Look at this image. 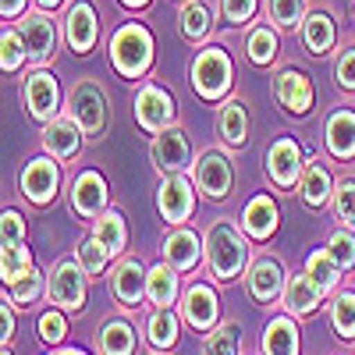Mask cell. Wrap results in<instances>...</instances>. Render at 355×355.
Wrapping results in <instances>:
<instances>
[{"instance_id":"6da1fadb","label":"cell","mask_w":355,"mask_h":355,"mask_svg":"<svg viewBox=\"0 0 355 355\" xmlns=\"http://www.w3.org/2000/svg\"><path fill=\"white\" fill-rule=\"evenodd\" d=\"M110 64L121 78H142L153 68V36L139 21H125L110 36Z\"/></svg>"},{"instance_id":"7a4b0ae2","label":"cell","mask_w":355,"mask_h":355,"mask_svg":"<svg viewBox=\"0 0 355 355\" xmlns=\"http://www.w3.org/2000/svg\"><path fill=\"white\" fill-rule=\"evenodd\" d=\"M202 256H206V266H210V274H214L217 281H231V277L242 274L249 249H245L242 234L234 231L227 220H220V224H214L210 231H206Z\"/></svg>"},{"instance_id":"3957f363","label":"cell","mask_w":355,"mask_h":355,"mask_svg":"<svg viewBox=\"0 0 355 355\" xmlns=\"http://www.w3.org/2000/svg\"><path fill=\"white\" fill-rule=\"evenodd\" d=\"M64 114L85 132V139H103L107 125H110V100L96 82H75L68 89V100H64Z\"/></svg>"},{"instance_id":"277c9868","label":"cell","mask_w":355,"mask_h":355,"mask_svg":"<svg viewBox=\"0 0 355 355\" xmlns=\"http://www.w3.org/2000/svg\"><path fill=\"white\" fill-rule=\"evenodd\" d=\"M192 85L202 100H224L234 85V64L224 46H202L192 61Z\"/></svg>"},{"instance_id":"5b68a950","label":"cell","mask_w":355,"mask_h":355,"mask_svg":"<svg viewBox=\"0 0 355 355\" xmlns=\"http://www.w3.org/2000/svg\"><path fill=\"white\" fill-rule=\"evenodd\" d=\"M18 36L25 43V53H28V64L40 68V64H50L53 57H57V43H61V28H57L53 15L50 11H25L18 21Z\"/></svg>"},{"instance_id":"8992f818","label":"cell","mask_w":355,"mask_h":355,"mask_svg":"<svg viewBox=\"0 0 355 355\" xmlns=\"http://www.w3.org/2000/svg\"><path fill=\"white\" fill-rule=\"evenodd\" d=\"M21 100H25L28 117H33V121H40V125L53 121V117L64 110L61 85H57V75H53L46 64H40V68H33V71L25 75V82H21Z\"/></svg>"},{"instance_id":"52a82bcc","label":"cell","mask_w":355,"mask_h":355,"mask_svg":"<svg viewBox=\"0 0 355 355\" xmlns=\"http://www.w3.org/2000/svg\"><path fill=\"white\" fill-rule=\"evenodd\" d=\"M135 121H139L142 132H150V135H157V132H164V128H171L178 121V110H174V100H171L167 89H160L153 82L139 85V93H135Z\"/></svg>"},{"instance_id":"ba28073f","label":"cell","mask_w":355,"mask_h":355,"mask_svg":"<svg viewBox=\"0 0 355 355\" xmlns=\"http://www.w3.org/2000/svg\"><path fill=\"white\" fill-rule=\"evenodd\" d=\"M18 185H21V196L28 202L50 206L57 199V192H61V160H53V157H33V160L25 164Z\"/></svg>"},{"instance_id":"9c48e42d","label":"cell","mask_w":355,"mask_h":355,"mask_svg":"<svg viewBox=\"0 0 355 355\" xmlns=\"http://www.w3.org/2000/svg\"><path fill=\"white\" fill-rule=\"evenodd\" d=\"M85 281H89V274L82 270L78 259H61V263L50 270V281H46L50 302L61 306V309H68V313L82 309V306H85Z\"/></svg>"},{"instance_id":"30bf717a","label":"cell","mask_w":355,"mask_h":355,"mask_svg":"<svg viewBox=\"0 0 355 355\" xmlns=\"http://www.w3.org/2000/svg\"><path fill=\"white\" fill-rule=\"evenodd\" d=\"M150 160H153V167H157L160 174H185V171L192 167L189 135L178 128V125L157 132L153 142H150Z\"/></svg>"},{"instance_id":"8fae6325","label":"cell","mask_w":355,"mask_h":355,"mask_svg":"<svg viewBox=\"0 0 355 355\" xmlns=\"http://www.w3.org/2000/svg\"><path fill=\"white\" fill-rule=\"evenodd\" d=\"M196 189L210 199H227L234 189V164L224 150H206L196 160Z\"/></svg>"},{"instance_id":"7c38bea8","label":"cell","mask_w":355,"mask_h":355,"mask_svg":"<svg viewBox=\"0 0 355 355\" xmlns=\"http://www.w3.org/2000/svg\"><path fill=\"white\" fill-rule=\"evenodd\" d=\"M157 210L167 224H185L196 210V192L185 174H160L157 185Z\"/></svg>"},{"instance_id":"4fadbf2b","label":"cell","mask_w":355,"mask_h":355,"mask_svg":"<svg viewBox=\"0 0 355 355\" xmlns=\"http://www.w3.org/2000/svg\"><path fill=\"white\" fill-rule=\"evenodd\" d=\"M61 25H64L68 46H71L78 57L93 53V46H96V40H100V15H96V8H93V0H75V4H68Z\"/></svg>"},{"instance_id":"5bb4252c","label":"cell","mask_w":355,"mask_h":355,"mask_svg":"<svg viewBox=\"0 0 355 355\" xmlns=\"http://www.w3.org/2000/svg\"><path fill=\"white\" fill-rule=\"evenodd\" d=\"M302 150L299 142L281 135L270 150H266V174H270V182L281 189V192H291L299 189V178H302Z\"/></svg>"},{"instance_id":"9a60e30c","label":"cell","mask_w":355,"mask_h":355,"mask_svg":"<svg viewBox=\"0 0 355 355\" xmlns=\"http://www.w3.org/2000/svg\"><path fill=\"white\" fill-rule=\"evenodd\" d=\"M71 210L85 220H96L103 210H107V202H110V189H107V178L100 171H78L75 174V182H71Z\"/></svg>"},{"instance_id":"2e32d148","label":"cell","mask_w":355,"mask_h":355,"mask_svg":"<svg viewBox=\"0 0 355 355\" xmlns=\"http://www.w3.org/2000/svg\"><path fill=\"white\" fill-rule=\"evenodd\" d=\"M40 142H43L46 157H53V160H61V164H64V160H75V157L85 150V132L71 121L68 114H57L53 121L43 125Z\"/></svg>"},{"instance_id":"e0dca14e","label":"cell","mask_w":355,"mask_h":355,"mask_svg":"<svg viewBox=\"0 0 355 355\" xmlns=\"http://www.w3.org/2000/svg\"><path fill=\"white\" fill-rule=\"evenodd\" d=\"M323 146L341 164L355 160V110L352 107H334L327 114V121H323Z\"/></svg>"},{"instance_id":"ac0fdd59","label":"cell","mask_w":355,"mask_h":355,"mask_svg":"<svg viewBox=\"0 0 355 355\" xmlns=\"http://www.w3.org/2000/svg\"><path fill=\"white\" fill-rule=\"evenodd\" d=\"M274 100L288 114H309L313 110V82L299 68H284L274 75Z\"/></svg>"},{"instance_id":"d6986e66","label":"cell","mask_w":355,"mask_h":355,"mask_svg":"<svg viewBox=\"0 0 355 355\" xmlns=\"http://www.w3.org/2000/svg\"><path fill=\"white\" fill-rule=\"evenodd\" d=\"M245 281H249V295H252L256 302H274L277 295L284 291V284H288V274H284V266L277 259L263 256V259H252L249 263Z\"/></svg>"},{"instance_id":"ffe728a7","label":"cell","mask_w":355,"mask_h":355,"mask_svg":"<svg viewBox=\"0 0 355 355\" xmlns=\"http://www.w3.org/2000/svg\"><path fill=\"white\" fill-rule=\"evenodd\" d=\"M217 295H214V288L210 284H192L185 295H182V316H185V323L189 327H196V331H210L214 323H217Z\"/></svg>"},{"instance_id":"44dd1931","label":"cell","mask_w":355,"mask_h":355,"mask_svg":"<svg viewBox=\"0 0 355 355\" xmlns=\"http://www.w3.org/2000/svg\"><path fill=\"white\" fill-rule=\"evenodd\" d=\"M217 135L227 150H242L249 142V110L239 96H227L217 110Z\"/></svg>"},{"instance_id":"7402d4cb","label":"cell","mask_w":355,"mask_h":355,"mask_svg":"<svg viewBox=\"0 0 355 355\" xmlns=\"http://www.w3.org/2000/svg\"><path fill=\"white\" fill-rule=\"evenodd\" d=\"M277 224H281V214H277V202H274L270 196H252V199L245 202V210H242V227H245L249 239L266 242V239H270V234L277 231Z\"/></svg>"},{"instance_id":"603a6c76","label":"cell","mask_w":355,"mask_h":355,"mask_svg":"<svg viewBox=\"0 0 355 355\" xmlns=\"http://www.w3.org/2000/svg\"><path fill=\"white\" fill-rule=\"evenodd\" d=\"M110 284H114L117 302H121L125 309H139V302L146 299V270L135 259L117 263L114 274H110Z\"/></svg>"},{"instance_id":"cb8c5ba5","label":"cell","mask_w":355,"mask_h":355,"mask_svg":"<svg viewBox=\"0 0 355 355\" xmlns=\"http://www.w3.org/2000/svg\"><path fill=\"white\" fill-rule=\"evenodd\" d=\"M164 259L174 270H196L202 259V242L196 239V231H171L164 239Z\"/></svg>"},{"instance_id":"d4e9b609","label":"cell","mask_w":355,"mask_h":355,"mask_svg":"<svg viewBox=\"0 0 355 355\" xmlns=\"http://www.w3.org/2000/svg\"><path fill=\"white\" fill-rule=\"evenodd\" d=\"M299 40H302V46L309 53L323 57V53L334 46V40H338V21L327 11H313V15H306V21L299 28Z\"/></svg>"},{"instance_id":"484cf974","label":"cell","mask_w":355,"mask_h":355,"mask_svg":"<svg viewBox=\"0 0 355 355\" xmlns=\"http://www.w3.org/2000/svg\"><path fill=\"white\" fill-rule=\"evenodd\" d=\"M277 53H281V40H277V28L270 21H256L249 25V33H245V57L252 64L266 68V64H274L277 61Z\"/></svg>"},{"instance_id":"4316f807","label":"cell","mask_w":355,"mask_h":355,"mask_svg":"<svg viewBox=\"0 0 355 355\" xmlns=\"http://www.w3.org/2000/svg\"><path fill=\"white\" fill-rule=\"evenodd\" d=\"M299 196H302L306 206H313V210L327 206V199L334 196V178H331V171L323 167V164H316V160H309V164L302 167V178H299Z\"/></svg>"},{"instance_id":"83f0119b","label":"cell","mask_w":355,"mask_h":355,"mask_svg":"<svg viewBox=\"0 0 355 355\" xmlns=\"http://www.w3.org/2000/svg\"><path fill=\"white\" fill-rule=\"evenodd\" d=\"M320 299H323V291L316 288V281H313L309 274H295V277H288V284H284V306H288L295 316H309V313H316Z\"/></svg>"},{"instance_id":"f1b7e54d","label":"cell","mask_w":355,"mask_h":355,"mask_svg":"<svg viewBox=\"0 0 355 355\" xmlns=\"http://www.w3.org/2000/svg\"><path fill=\"white\" fill-rule=\"evenodd\" d=\"M178 28L189 43H202L214 28V15H210V4L206 0H185L182 11H178Z\"/></svg>"},{"instance_id":"f546056e","label":"cell","mask_w":355,"mask_h":355,"mask_svg":"<svg viewBox=\"0 0 355 355\" xmlns=\"http://www.w3.org/2000/svg\"><path fill=\"white\" fill-rule=\"evenodd\" d=\"M93 239H96L110 256H121L125 245H128V224H125V217L107 206V210L96 217V224H93Z\"/></svg>"},{"instance_id":"4dcf8cb0","label":"cell","mask_w":355,"mask_h":355,"mask_svg":"<svg viewBox=\"0 0 355 355\" xmlns=\"http://www.w3.org/2000/svg\"><path fill=\"white\" fill-rule=\"evenodd\" d=\"M263 355H299V327H295L288 316H277V320L266 323Z\"/></svg>"},{"instance_id":"1f68e13d","label":"cell","mask_w":355,"mask_h":355,"mask_svg":"<svg viewBox=\"0 0 355 355\" xmlns=\"http://www.w3.org/2000/svg\"><path fill=\"white\" fill-rule=\"evenodd\" d=\"M100 355H132L135 352V331L125 320H103L96 334Z\"/></svg>"},{"instance_id":"d6a6232c","label":"cell","mask_w":355,"mask_h":355,"mask_svg":"<svg viewBox=\"0 0 355 355\" xmlns=\"http://www.w3.org/2000/svg\"><path fill=\"white\" fill-rule=\"evenodd\" d=\"M146 299H150L157 309H171L178 299V277H174V266L157 263L150 274H146Z\"/></svg>"},{"instance_id":"836d02e7","label":"cell","mask_w":355,"mask_h":355,"mask_svg":"<svg viewBox=\"0 0 355 355\" xmlns=\"http://www.w3.org/2000/svg\"><path fill=\"white\" fill-rule=\"evenodd\" d=\"M33 252H28L25 242H11V245H0V281L8 288L18 284L28 270H33Z\"/></svg>"},{"instance_id":"e575fe53","label":"cell","mask_w":355,"mask_h":355,"mask_svg":"<svg viewBox=\"0 0 355 355\" xmlns=\"http://www.w3.org/2000/svg\"><path fill=\"white\" fill-rule=\"evenodd\" d=\"M239 348H242V327L234 320L210 327V334L202 338V355H239Z\"/></svg>"},{"instance_id":"d590c367","label":"cell","mask_w":355,"mask_h":355,"mask_svg":"<svg viewBox=\"0 0 355 355\" xmlns=\"http://www.w3.org/2000/svg\"><path fill=\"white\" fill-rule=\"evenodd\" d=\"M306 274L316 281V288H320L323 295H331V291L338 288V281H341V266L334 263L331 249H316V252L306 259Z\"/></svg>"},{"instance_id":"8d00e7d4","label":"cell","mask_w":355,"mask_h":355,"mask_svg":"<svg viewBox=\"0 0 355 355\" xmlns=\"http://www.w3.org/2000/svg\"><path fill=\"white\" fill-rule=\"evenodd\" d=\"M266 21H270L277 33H288L302 21V11H306V0H266Z\"/></svg>"},{"instance_id":"74e56055","label":"cell","mask_w":355,"mask_h":355,"mask_svg":"<svg viewBox=\"0 0 355 355\" xmlns=\"http://www.w3.org/2000/svg\"><path fill=\"white\" fill-rule=\"evenodd\" d=\"M28 61L25 43L18 36V28H0V71H21V64Z\"/></svg>"},{"instance_id":"f35d334b","label":"cell","mask_w":355,"mask_h":355,"mask_svg":"<svg viewBox=\"0 0 355 355\" xmlns=\"http://www.w3.org/2000/svg\"><path fill=\"white\" fill-rule=\"evenodd\" d=\"M331 327L338 331L341 341L355 338V295L352 291H341L334 299V306H331Z\"/></svg>"},{"instance_id":"ab89813d","label":"cell","mask_w":355,"mask_h":355,"mask_svg":"<svg viewBox=\"0 0 355 355\" xmlns=\"http://www.w3.org/2000/svg\"><path fill=\"white\" fill-rule=\"evenodd\" d=\"M146 331H150L153 348H174V341H178V316L171 309H157L150 316V323H146Z\"/></svg>"},{"instance_id":"60d3db41","label":"cell","mask_w":355,"mask_h":355,"mask_svg":"<svg viewBox=\"0 0 355 355\" xmlns=\"http://www.w3.org/2000/svg\"><path fill=\"white\" fill-rule=\"evenodd\" d=\"M43 291H46V277L33 266V270H28L18 284H11V302H15V306H21V309H28V306H33Z\"/></svg>"},{"instance_id":"b9f144b4","label":"cell","mask_w":355,"mask_h":355,"mask_svg":"<svg viewBox=\"0 0 355 355\" xmlns=\"http://www.w3.org/2000/svg\"><path fill=\"white\" fill-rule=\"evenodd\" d=\"M327 245H331V256L341 270H352L355 266V227H334Z\"/></svg>"},{"instance_id":"7bdbcfd3","label":"cell","mask_w":355,"mask_h":355,"mask_svg":"<svg viewBox=\"0 0 355 355\" xmlns=\"http://www.w3.org/2000/svg\"><path fill=\"white\" fill-rule=\"evenodd\" d=\"M107 259H110V252L89 234V239L78 245V263H82V270L89 274V277H100L103 270H107Z\"/></svg>"},{"instance_id":"ee69618b","label":"cell","mask_w":355,"mask_h":355,"mask_svg":"<svg viewBox=\"0 0 355 355\" xmlns=\"http://www.w3.org/2000/svg\"><path fill=\"white\" fill-rule=\"evenodd\" d=\"M334 214L348 224V227H355V178H341V182L334 185Z\"/></svg>"},{"instance_id":"f6af8a7d","label":"cell","mask_w":355,"mask_h":355,"mask_svg":"<svg viewBox=\"0 0 355 355\" xmlns=\"http://www.w3.org/2000/svg\"><path fill=\"white\" fill-rule=\"evenodd\" d=\"M25 214L18 210H0V245H11V242H25Z\"/></svg>"},{"instance_id":"bcb514c9","label":"cell","mask_w":355,"mask_h":355,"mask_svg":"<svg viewBox=\"0 0 355 355\" xmlns=\"http://www.w3.org/2000/svg\"><path fill=\"white\" fill-rule=\"evenodd\" d=\"M259 8V0H220V18L227 25H249Z\"/></svg>"},{"instance_id":"7dc6e473","label":"cell","mask_w":355,"mask_h":355,"mask_svg":"<svg viewBox=\"0 0 355 355\" xmlns=\"http://www.w3.org/2000/svg\"><path fill=\"white\" fill-rule=\"evenodd\" d=\"M334 82L345 89V93H355V43L338 53V61H334Z\"/></svg>"},{"instance_id":"c3c4849f","label":"cell","mask_w":355,"mask_h":355,"mask_svg":"<svg viewBox=\"0 0 355 355\" xmlns=\"http://www.w3.org/2000/svg\"><path fill=\"white\" fill-rule=\"evenodd\" d=\"M64 331H68V323L61 313H43L40 316V338L46 345H57V341H64Z\"/></svg>"},{"instance_id":"681fc988","label":"cell","mask_w":355,"mask_h":355,"mask_svg":"<svg viewBox=\"0 0 355 355\" xmlns=\"http://www.w3.org/2000/svg\"><path fill=\"white\" fill-rule=\"evenodd\" d=\"M15 302L11 299H0V345H11L15 338Z\"/></svg>"},{"instance_id":"f907efd6","label":"cell","mask_w":355,"mask_h":355,"mask_svg":"<svg viewBox=\"0 0 355 355\" xmlns=\"http://www.w3.org/2000/svg\"><path fill=\"white\" fill-rule=\"evenodd\" d=\"M25 4H28V0H0V18L18 21V18L25 15Z\"/></svg>"},{"instance_id":"816d5d0a","label":"cell","mask_w":355,"mask_h":355,"mask_svg":"<svg viewBox=\"0 0 355 355\" xmlns=\"http://www.w3.org/2000/svg\"><path fill=\"white\" fill-rule=\"evenodd\" d=\"M33 4H36L40 11H57V8L64 4V0H33Z\"/></svg>"},{"instance_id":"f5cc1de1","label":"cell","mask_w":355,"mask_h":355,"mask_svg":"<svg viewBox=\"0 0 355 355\" xmlns=\"http://www.w3.org/2000/svg\"><path fill=\"white\" fill-rule=\"evenodd\" d=\"M121 4H125V8H135V11H142V8H150L153 0H121Z\"/></svg>"},{"instance_id":"db71d44e","label":"cell","mask_w":355,"mask_h":355,"mask_svg":"<svg viewBox=\"0 0 355 355\" xmlns=\"http://www.w3.org/2000/svg\"><path fill=\"white\" fill-rule=\"evenodd\" d=\"M53 355H85V352H78V348H64V352H53Z\"/></svg>"},{"instance_id":"11a10c76","label":"cell","mask_w":355,"mask_h":355,"mask_svg":"<svg viewBox=\"0 0 355 355\" xmlns=\"http://www.w3.org/2000/svg\"><path fill=\"white\" fill-rule=\"evenodd\" d=\"M0 355H11V352H8V345H0Z\"/></svg>"},{"instance_id":"9f6ffc18","label":"cell","mask_w":355,"mask_h":355,"mask_svg":"<svg viewBox=\"0 0 355 355\" xmlns=\"http://www.w3.org/2000/svg\"><path fill=\"white\" fill-rule=\"evenodd\" d=\"M352 11H355V0H352Z\"/></svg>"},{"instance_id":"6f0895ef","label":"cell","mask_w":355,"mask_h":355,"mask_svg":"<svg viewBox=\"0 0 355 355\" xmlns=\"http://www.w3.org/2000/svg\"><path fill=\"white\" fill-rule=\"evenodd\" d=\"M182 4H185V0H182Z\"/></svg>"}]
</instances>
